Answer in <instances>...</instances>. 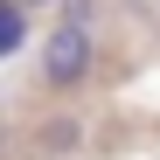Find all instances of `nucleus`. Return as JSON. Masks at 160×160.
Listing matches in <instances>:
<instances>
[{
	"label": "nucleus",
	"mask_w": 160,
	"mask_h": 160,
	"mask_svg": "<svg viewBox=\"0 0 160 160\" xmlns=\"http://www.w3.org/2000/svg\"><path fill=\"white\" fill-rule=\"evenodd\" d=\"M91 63H98V42H91V28L63 14V28L42 42V84H49V91H77V84L91 77Z\"/></svg>",
	"instance_id": "obj_1"
},
{
	"label": "nucleus",
	"mask_w": 160,
	"mask_h": 160,
	"mask_svg": "<svg viewBox=\"0 0 160 160\" xmlns=\"http://www.w3.org/2000/svg\"><path fill=\"white\" fill-rule=\"evenodd\" d=\"M28 42V0H0V63Z\"/></svg>",
	"instance_id": "obj_2"
},
{
	"label": "nucleus",
	"mask_w": 160,
	"mask_h": 160,
	"mask_svg": "<svg viewBox=\"0 0 160 160\" xmlns=\"http://www.w3.org/2000/svg\"><path fill=\"white\" fill-rule=\"evenodd\" d=\"M0 153H7V132H0Z\"/></svg>",
	"instance_id": "obj_3"
},
{
	"label": "nucleus",
	"mask_w": 160,
	"mask_h": 160,
	"mask_svg": "<svg viewBox=\"0 0 160 160\" xmlns=\"http://www.w3.org/2000/svg\"><path fill=\"white\" fill-rule=\"evenodd\" d=\"M28 7H35V0H28Z\"/></svg>",
	"instance_id": "obj_4"
}]
</instances>
